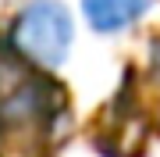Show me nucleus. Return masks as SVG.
I'll list each match as a JSON object with an SVG mask.
<instances>
[{
  "label": "nucleus",
  "mask_w": 160,
  "mask_h": 157,
  "mask_svg": "<svg viewBox=\"0 0 160 157\" xmlns=\"http://www.w3.org/2000/svg\"><path fill=\"white\" fill-rule=\"evenodd\" d=\"M7 43L25 61L53 71L68 61L75 43V18L64 0H25L11 18Z\"/></svg>",
  "instance_id": "obj_1"
},
{
  "label": "nucleus",
  "mask_w": 160,
  "mask_h": 157,
  "mask_svg": "<svg viewBox=\"0 0 160 157\" xmlns=\"http://www.w3.org/2000/svg\"><path fill=\"white\" fill-rule=\"evenodd\" d=\"M78 7L92 32L114 36V32L132 29L135 22H142L153 7V0H78Z\"/></svg>",
  "instance_id": "obj_2"
}]
</instances>
